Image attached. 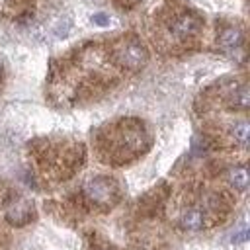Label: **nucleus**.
<instances>
[{
	"label": "nucleus",
	"mask_w": 250,
	"mask_h": 250,
	"mask_svg": "<svg viewBox=\"0 0 250 250\" xmlns=\"http://www.w3.org/2000/svg\"><path fill=\"white\" fill-rule=\"evenodd\" d=\"M199 29H201V20L191 12H184L176 16L174 21L170 23V31L176 37H189V35H195Z\"/></svg>",
	"instance_id": "7ed1b4c3"
},
{
	"label": "nucleus",
	"mask_w": 250,
	"mask_h": 250,
	"mask_svg": "<svg viewBox=\"0 0 250 250\" xmlns=\"http://www.w3.org/2000/svg\"><path fill=\"white\" fill-rule=\"evenodd\" d=\"M229 182L232 188L244 191L248 188V172H246V166H236V168H230L229 170Z\"/></svg>",
	"instance_id": "0eeeda50"
},
{
	"label": "nucleus",
	"mask_w": 250,
	"mask_h": 250,
	"mask_svg": "<svg viewBox=\"0 0 250 250\" xmlns=\"http://www.w3.org/2000/svg\"><path fill=\"white\" fill-rule=\"evenodd\" d=\"M219 43L225 49H236L242 43V31L238 27H227L223 29V33L219 35Z\"/></svg>",
	"instance_id": "423d86ee"
},
{
	"label": "nucleus",
	"mask_w": 250,
	"mask_h": 250,
	"mask_svg": "<svg viewBox=\"0 0 250 250\" xmlns=\"http://www.w3.org/2000/svg\"><path fill=\"white\" fill-rule=\"evenodd\" d=\"M180 227L184 230H199L203 227V213L199 209H189L182 215L180 219Z\"/></svg>",
	"instance_id": "39448f33"
},
{
	"label": "nucleus",
	"mask_w": 250,
	"mask_h": 250,
	"mask_svg": "<svg viewBox=\"0 0 250 250\" xmlns=\"http://www.w3.org/2000/svg\"><path fill=\"white\" fill-rule=\"evenodd\" d=\"M84 193L90 201L98 205H107L113 203L117 197V186L109 178H92L84 184Z\"/></svg>",
	"instance_id": "f03ea898"
},
{
	"label": "nucleus",
	"mask_w": 250,
	"mask_h": 250,
	"mask_svg": "<svg viewBox=\"0 0 250 250\" xmlns=\"http://www.w3.org/2000/svg\"><path fill=\"white\" fill-rule=\"evenodd\" d=\"M232 105L238 109H246L250 105V94H248V86H240L234 96H232Z\"/></svg>",
	"instance_id": "6e6552de"
},
{
	"label": "nucleus",
	"mask_w": 250,
	"mask_h": 250,
	"mask_svg": "<svg viewBox=\"0 0 250 250\" xmlns=\"http://www.w3.org/2000/svg\"><path fill=\"white\" fill-rule=\"evenodd\" d=\"M232 137L234 141L240 145V146H246L248 145V123L246 121H240L232 127Z\"/></svg>",
	"instance_id": "1a4fd4ad"
},
{
	"label": "nucleus",
	"mask_w": 250,
	"mask_h": 250,
	"mask_svg": "<svg viewBox=\"0 0 250 250\" xmlns=\"http://www.w3.org/2000/svg\"><path fill=\"white\" fill-rule=\"evenodd\" d=\"M115 61L129 68V70H137V68H143L148 61V53L146 49L135 41V39H129V41H123L117 49H115Z\"/></svg>",
	"instance_id": "f257e3e1"
},
{
	"label": "nucleus",
	"mask_w": 250,
	"mask_h": 250,
	"mask_svg": "<svg viewBox=\"0 0 250 250\" xmlns=\"http://www.w3.org/2000/svg\"><path fill=\"white\" fill-rule=\"evenodd\" d=\"M29 215H31V207H29V203L25 201V199H20V201H16V203H12L10 207H8V211H6V217L12 221V223H25L27 219H29Z\"/></svg>",
	"instance_id": "20e7f679"
},
{
	"label": "nucleus",
	"mask_w": 250,
	"mask_h": 250,
	"mask_svg": "<svg viewBox=\"0 0 250 250\" xmlns=\"http://www.w3.org/2000/svg\"><path fill=\"white\" fill-rule=\"evenodd\" d=\"M0 72H2V64H0Z\"/></svg>",
	"instance_id": "9b49d317"
},
{
	"label": "nucleus",
	"mask_w": 250,
	"mask_h": 250,
	"mask_svg": "<svg viewBox=\"0 0 250 250\" xmlns=\"http://www.w3.org/2000/svg\"><path fill=\"white\" fill-rule=\"evenodd\" d=\"M94 23H98V25H107L109 21H107V16L105 14H94Z\"/></svg>",
	"instance_id": "9d476101"
}]
</instances>
